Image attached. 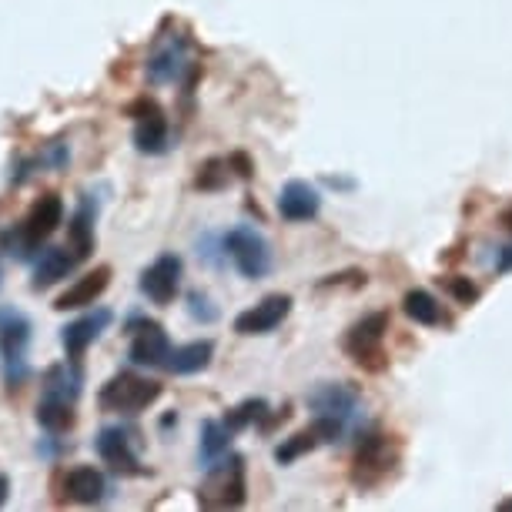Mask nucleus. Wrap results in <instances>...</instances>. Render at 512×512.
<instances>
[{
	"mask_svg": "<svg viewBox=\"0 0 512 512\" xmlns=\"http://www.w3.org/2000/svg\"><path fill=\"white\" fill-rule=\"evenodd\" d=\"M318 446H322V432H318V429H315V422H312L308 429L295 432L292 439H285L282 446L275 449V462H278V466H292L295 459L308 456V452L318 449Z\"/></svg>",
	"mask_w": 512,
	"mask_h": 512,
	"instance_id": "23",
	"label": "nucleus"
},
{
	"mask_svg": "<svg viewBox=\"0 0 512 512\" xmlns=\"http://www.w3.org/2000/svg\"><path fill=\"white\" fill-rule=\"evenodd\" d=\"M245 459L221 456L208 466V479L201 482L198 502L205 509H238L245 506Z\"/></svg>",
	"mask_w": 512,
	"mask_h": 512,
	"instance_id": "2",
	"label": "nucleus"
},
{
	"mask_svg": "<svg viewBox=\"0 0 512 512\" xmlns=\"http://www.w3.org/2000/svg\"><path fill=\"white\" fill-rule=\"evenodd\" d=\"M325 185L338 188V191H349V188H355V181H349V178H325Z\"/></svg>",
	"mask_w": 512,
	"mask_h": 512,
	"instance_id": "32",
	"label": "nucleus"
},
{
	"mask_svg": "<svg viewBox=\"0 0 512 512\" xmlns=\"http://www.w3.org/2000/svg\"><path fill=\"white\" fill-rule=\"evenodd\" d=\"M399 466V446L385 432H365V439L355 449L352 482L359 489H379Z\"/></svg>",
	"mask_w": 512,
	"mask_h": 512,
	"instance_id": "4",
	"label": "nucleus"
},
{
	"mask_svg": "<svg viewBox=\"0 0 512 512\" xmlns=\"http://www.w3.org/2000/svg\"><path fill=\"white\" fill-rule=\"evenodd\" d=\"M104 492H108V479L94 466H77L64 476V496L77 506H94L104 499Z\"/></svg>",
	"mask_w": 512,
	"mask_h": 512,
	"instance_id": "17",
	"label": "nucleus"
},
{
	"mask_svg": "<svg viewBox=\"0 0 512 512\" xmlns=\"http://www.w3.org/2000/svg\"><path fill=\"white\" fill-rule=\"evenodd\" d=\"M499 509H512V499H502V502H499Z\"/></svg>",
	"mask_w": 512,
	"mask_h": 512,
	"instance_id": "35",
	"label": "nucleus"
},
{
	"mask_svg": "<svg viewBox=\"0 0 512 512\" xmlns=\"http://www.w3.org/2000/svg\"><path fill=\"white\" fill-rule=\"evenodd\" d=\"M37 422L47 432H67L74 425V405L61 399H41V405H37Z\"/></svg>",
	"mask_w": 512,
	"mask_h": 512,
	"instance_id": "25",
	"label": "nucleus"
},
{
	"mask_svg": "<svg viewBox=\"0 0 512 512\" xmlns=\"http://www.w3.org/2000/svg\"><path fill=\"white\" fill-rule=\"evenodd\" d=\"M168 352H171V342L164 335V328L158 322H138L131 332V362L134 365H164L168 362Z\"/></svg>",
	"mask_w": 512,
	"mask_h": 512,
	"instance_id": "14",
	"label": "nucleus"
},
{
	"mask_svg": "<svg viewBox=\"0 0 512 512\" xmlns=\"http://www.w3.org/2000/svg\"><path fill=\"white\" fill-rule=\"evenodd\" d=\"M98 456L108 462L114 472H124V476H138L141 472L134 436L128 429H121V425H108V429L98 432Z\"/></svg>",
	"mask_w": 512,
	"mask_h": 512,
	"instance_id": "12",
	"label": "nucleus"
},
{
	"mask_svg": "<svg viewBox=\"0 0 512 512\" xmlns=\"http://www.w3.org/2000/svg\"><path fill=\"white\" fill-rule=\"evenodd\" d=\"M111 325V312L108 308H98V312H88V315H81L77 322H71L61 332V345H64V352H67V359L77 362L84 352H88V345L98 338L104 328Z\"/></svg>",
	"mask_w": 512,
	"mask_h": 512,
	"instance_id": "15",
	"label": "nucleus"
},
{
	"mask_svg": "<svg viewBox=\"0 0 512 512\" xmlns=\"http://www.w3.org/2000/svg\"><path fill=\"white\" fill-rule=\"evenodd\" d=\"M0 278H4V272H0Z\"/></svg>",
	"mask_w": 512,
	"mask_h": 512,
	"instance_id": "36",
	"label": "nucleus"
},
{
	"mask_svg": "<svg viewBox=\"0 0 512 512\" xmlns=\"http://www.w3.org/2000/svg\"><path fill=\"white\" fill-rule=\"evenodd\" d=\"M64 221V201L57 195H44L34 201V208L27 211V218L21 221V228H17V238H11L17 248V255L27 258L34 248H41L47 238L54 235L57 228H61Z\"/></svg>",
	"mask_w": 512,
	"mask_h": 512,
	"instance_id": "8",
	"label": "nucleus"
},
{
	"mask_svg": "<svg viewBox=\"0 0 512 512\" xmlns=\"http://www.w3.org/2000/svg\"><path fill=\"white\" fill-rule=\"evenodd\" d=\"M288 312H292V295H285V292L265 295L262 302L245 308V312L235 318V332L238 335H268L285 322Z\"/></svg>",
	"mask_w": 512,
	"mask_h": 512,
	"instance_id": "11",
	"label": "nucleus"
},
{
	"mask_svg": "<svg viewBox=\"0 0 512 512\" xmlns=\"http://www.w3.org/2000/svg\"><path fill=\"white\" fill-rule=\"evenodd\" d=\"M158 399H161V382L144 379V375H134V372L114 375V379L104 385L101 395H98L101 409L104 412H118V415H138Z\"/></svg>",
	"mask_w": 512,
	"mask_h": 512,
	"instance_id": "5",
	"label": "nucleus"
},
{
	"mask_svg": "<svg viewBox=\"0 0 512 512\" xmlns=\"http://www.w3.org/2000/svg\"><path fill=\"white\" fill-rule=\"evenodd\" d=\"M27 349H31V318L17 308H4L0 312V359H4L11 385L27 379Z\"/></svg>",
	"mask_w": 512,
	"mask_h": 512,
	"instance_id": "6",
	"label": "nucleus"
},
{
	"mask_svg": "<svg viewBox=\"0 0 512 512\" xmlns=\"http://www.w3.org/2000/svg\"><path fill=\"white\" fill-rule=\"evenodd\" d=\"M111 282V268L108 265H101V268H94L91 275H84V278H77V282L67 288V292L57 298V305L54 308H61V312H67V308H88L94 305L98 298L104 295V288H108Z\"/></svg>",
	"mask_w": 512,
	"mask_h": 512,
	"instance_id": "18",
	"label": "nucleus"
},
{
	"mask_svg": "<svg viewBox=\"0 0 512 512\" xmlns=\"http://www.w3.org/2000/svg\"><path fill=\"white\" fill-rule=\"evenodd\" d=\"M402 312L409 315L415 325H425V328L446 325V312H442V302L432 292H425V288H412V292L402 298Z\"/></svg>",
	"mask_w": 512,
	"mask_h": 512,
	"instance_id": "21",
	"label": "nucleus"
},
{
	"mask_svg": "<svg viewBox=\"0 0 512 512\" xmlns=\"http://www.w3.org/2000/svg\"><path fill=\"white\" fill-rule=\"evenodd\" d=\"M181 265L178 255H161L141 272V292L151 298L154 305H171L181 292Z\"/></svg>",
	"mask_w": 512,
	"mask_h": 512,
	"instance_id": "10",
	"label": "nucleus"
},
{
	"mask_svg": "<svg viewBox=\"0 0 512 512\" xmlns=\"http://www.w3.org/2000/svg\"><path fill=\"white\" fill-rule=\"evenodd\" d=\"M442 288L449 292V298L456 305H476L479 302V285L476 282H469V278H462V275H449V278H439Z\"/></svg>",
	"mask_w": 512,
	"mask_h": 512,
	"instance_id": "29",
	"label": "nucleus"
},
{
	"mask_svg": "<svg viewBox=\"0 0 512 512\" xmlns=\"http://www.w3.org/2000/svg\"><path fill=\"white\" fill-rule=\"evenodd\" d=\"M496 272H512V241L509 245H502V248H496Z\"/></svg>",
	"mask_w": 512,
	"mask_h": 512,
	"instance_id": "31",
	"label": "nucleus"
},
{
	"mask_svg": "<svg viewBox=\"0 0 512 512\" xmlns=\"http://www.w3.org/2000/svg\"><path fill=\"white\" fill-rule=\"evenodd\" d=\"M231 436H235V432H231L225 422H205V429H201V459L211 466L215 459L228 456Z\"/></svg>",
	"mask_w": 512,
	"mask_h": 512,
	"instance_id": "24",
	"label": "nucleus"
},
{
	"mask_svg": "<svg viewBox=\"0 0 512 512\" xmlns=\"http://www.w3.org/2000/svg\"><path fill=\"white\" fill-rule=\"evenodd\" d=\"M7 496H11V479L0 476V506H4V502H7Z\"/></svg>",
	"mask_w": 512,
	"mask_h": 512,
	"instance_id": "33",
	"label": "nucleus"
},
{
	"mask_svg": "<svg viewBox=\"0 0 512 512\" xmlns=\"http://www.w3.org/2000/svg\"><path fill=\"white\" fill-rule=\"evenodd\" d=\"M265 415H268V402L265 399H248V402H241L238 409L228 412L225 425L231 432H241V429H248L251 422H262Z\"/></svg>",
	"mask_w": 512,
	"mask_h": 512,
	"instance_id": "28",
	"label": "nucleus"
},
{
	"mask_svg": "<svg viewBox=\"0 0 512 512\" xmlns=\"http://www.w3.org/2000/svg\"><path fill=\"white\" fill-rule=\"evenodd\" d=\"M211 359H215V342L201 338V342H188V345H181V349H171L164 365L175 375H195L201 369H208Z\"/></svg>",
	"mask_w": 512,
	"mask_h": 512,
	"instance_id": "20",
	"label": "nucleus"
},
{
	"mask_svg": "<svg viewBox=\"0 0 512 512\" xmlns=\"http://www.w3.org/2000/svg\"><path fill=\"white\" fill-rule=\"evenodd\" d=\"M385 335H389V315L385 312H372L359 318L342 338L345 355L362 365L365 372H382L389 365V355H385Z\"/></svg>",
	"mask_w": 512,
	"mask_h": 512,
	"instance_id": "3",
	"label": "nucleus"
},
{
	"mask_svg": "<svg viewBox=\"0 0 512 512\" xmlns=\"http://www.w3.org/2000/svg\"><path fill=\"white\" fill-rule=\"evenodd\" d=\"M74 251L77 258H88L91 255V248H94V218H91V208L84 205L81 211L74 215V221H71V245H67Z\"/></svg>",
	"mask_w": 512,
	"mask_h": 512,
	"instance_id": "26",
	"label": "nucleus"
},
{
	"mask_svg": "<svg viewBox=\"0 0 512 512\" xmlns=\"http://www.w3.org/2000/svg\"><path fill=\"white\" fill-rule=\"evenodd\" d=\"M81 265V258L74 255L71 248H47L34 265V288H51L57 285L61 278H67L74 268Z\"/></svg>",
	"mask_w": 512,
	"mask_h": 512,
	"instance_id": "19",
	"label": "nucleus"
},
{
	"mask_svg": "<svg viewBox=\"0 0 512 512\" xmlns=\"http://www.w3.org/2000/svg\"><path fill=\"white\" fill-rule=\"evenodd\" d=\"M322 211V195L308 181H288L278 195V215L285 221H312Z\"/></svg>",
	"mask_w": 512,
	"mask_h": 512,
	"instance_id": "16",
	"label": "nucleus"
},
{
	"mask_svg": "<svg viewBox=\"0 0 512 512\" xmlns=\"http://www.w3.org/2000/svg\"><path fill=\"white\" fill-rule=\"evenodd\" d=\"M188 41L185 37H168L164 44H158V51L151 54L148 61V74L154 84H171L181 81L188 71Z\"/></svg>",
	"mask_w": 512,
	"mask_h": 512,
	"instance_id": "13",
	"label": "nucleus"
},
{
	"mask_svg": "<svg viewBox=\"0 0 512 512\" xmlns=\"http://www.w3.org/2000/svg\"><path fill=\"white\" fill-rule=\"evenodd\" d=\"M362 392L349 382H325L308 395V409L315 412V429L322 442H338L349 432L352 419L359 415Z\"/></svg>",
	"mask_w": 512,
	"mask_h": 512,
	"instance_id": "1",
	"label": "nucleus"
},
{
	"mask_svg": "<svg viewBox=\"0 0 512 512\" xmlns=\"http://www.w3.org/2000/svg\"><path fill=\"white\" fill-rule=\"evenodd\" d=\"M188 302H191V315H195V318H201V322H215V318H218V312H215V308H208L211 302H208V298L205 295H191L188 298Z\"/></svg>",
	"mask_w": 512,
	"mask_h": 512,
	"instance_id": "30",
	"label": "nucleus"
},
{
	"mask_svg": "<svg viewBox=\"0 0 512 512\" xmlns=\"http://www.w3.org/2000/svg\"><path fill=\"white\" fill-rule=\"evenodd\" d=\"M225 251L231 255V262L245 278L258 282L272 272V245L265 241L262 231L248 228V225H238L231 228L225 235Z\"/></svg>",
	"mask_w": 512,
	"mask_h": 512,
	"instance_id": "7",
	"label": "nucleus"
},
{
	"mask_svg": "<svg viewBox=\"0 0 512 512\" xmlns=\"http://www.w3.org/2000/svg\"><path fill=\"white\" fill-rule=\"evenodd\" d=\"M134 118V144L144 154H164L168 151V118H164L161 104L151 98H141L131 108Z\"/></svg>",
	"mask_w": 512,
	"mask_h": 512,
	"instance_id": "9",
	"label": "nucleus"
},
{
	"mask_svg": "<svg viewBox=\"0 0 512 512\" xmlns=\"http://www.w3.org/2000/svg\"><path fill=\"white\" fill-rule=\"evenodd\" d=\"M231 178H235V168H231V158H211L205 161L198 168V178H195V185L201 191H218V188H225L231 185Z\"/></svg>",
	"mask_w": 512,
	"mask_h": 512,
	"instance_id": "27",
	"label": "nucleus"
},
{
	"mask_svg": "<svg viewBox=\"0 0 512 512\" xmlns=\"http://www.w3.org/2000/svg\"><path fill=\"white\" fill-rule=\"evenodd\" d=\"M499 225L506 228L509 235H512V205H509V208H506V211H502V215H499Z\"/></svg>",
	"mask_w": 512,
	"mask_h": 512,
	"instance_id": "34",
	"label": "nucleus"
},
{
	"mask_svg": "<svg viewBox=\"0 0 512 512\" xmlns=\"http://www.w3.org/2000/svg\"><path fill=\"white\" fill-rule=\"evenodd\" d=\"M81 395V372L71 365H54L44 379V399H61V402H77Z\"/></svg>",
	"mask_w": 512,
	"mask_h": 512,
	"instance_id": "22",
	"label": "nucleus"
}]
</instances>
